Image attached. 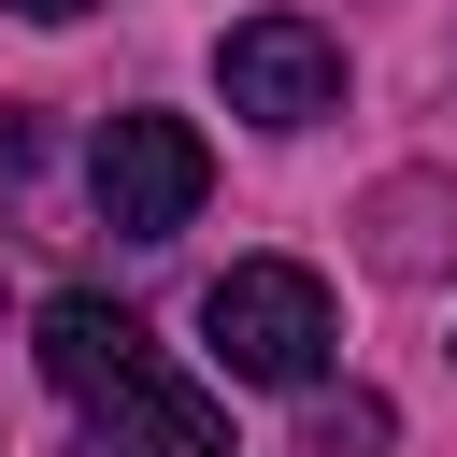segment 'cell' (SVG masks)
<instances>
[{
  "label": "cell",
  "instance_id": "cell-1",
  "mask_svg": "<svg viewBox=\"0 0 457 457\" xmlns=\"http://www.w3.org/2000/svg\"><path fill=\"white\" fill-rule=\"evenodd\" d=\"M29 357H43V386L86 414V457H228L214 386H186V371L143 343V314H129V300L57 286V300H43V328H29Z\"/></svg>",
  "mask_w": 457,
  "mask_h": 457
},
{
  "label": "cell",
  "instance_id": "cell-2",
  "mask_svg": "<svg viewBox=\"0 0 457 457\" xmlns=\"http://www.w3.org/2000/svg\"><path fill=\"white\" fill-rule=\"evenodd\" d=\"M200 343H214L243 386H314L328 343H343V314H328V286H314L300 257H243V271H214Z\"/></svg>",
  "mask_w": 457,
  "mask_h": 457
},
{
  "label": "cell",
  "instance_id": "cell-3",
  "mask_svg": "<svg viewBox=\"0 0 457 457\" xmlns=\"http://www.w3.org/2000/svg\"><path fill=\"white\" fill-rule=\"evenodd\" d=\"M86 186H100V228L171 243V228L200 214L214 157H200V129H186V114H114V129H100V157H86Z\"/></svg>",
  "mask_w": 457,
  "mask_h": 457
},
{
  "label": "cell",
  "instance_id": "cell-4",
  "mask_svg": "<svg viewBox=\"0 0 457 457\" xmlns=\"http://www.w3.org/2000/svg\"><path fill=\"white\" fill-rule=\"evenodd\" d=\"M214 71H228V114H257V129H314V114H343V43H328L314 14H243Z\"/></svg>",
  "mask_w": 457,
  "mask_h": 457
},
{
  "label": "cell",
  "instance_id": "cell-5",
  "mask_svg": "<svg viewBox=\"0 0 457 457\" xmlns=\"http://www.w3.org/2000/svg\"><path fill=\"white\" fill-rule=\"evenodd\" d=\"M300 457H386V400H314Z\"/></svg>",
  "mask_w": 457,
  "mask_h": 457
},
{
  "label": "cell",
  "instance_id": "cell-6",
  "mask_svg": "<svg viewBox=\"0 0 457 457\" xmlns=\"http://www.w3.org/2000/svg\"><path fill=\"white\" fill-rule=\"evenodd\" d=\"M43 171V129H29V100H0V186H29Z\"/></svg>",
  "mask_w": 457,
  "mask_h": 457
},
{
  "label": "cell",
  "instance_id": "cell-7",
  "mask_svg": "<svg viewBox=\"0 0 457 457\" xmlns=\"http://www.w3.org/2000/svg\"><path fill=\"white\" fill-rule=\"evenodd\" d=\"M14 14H43V29H71V14H100V0H14Z\"/></svg>",
  "mask_w": 457,
  "mask_h": 457
}]
</instances>
